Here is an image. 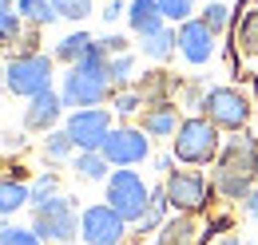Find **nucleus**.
Returning <instances> with one entry per match:
<instances>
[{
    "label": "nucleus",
    "mask_w": 258,
    "mask_h": 245,
    "mask_svg": "<svg viewBox=\"0 0 258 245\" xmlns=\"http://www.w3.org/2000/svg\"><path fill=\"white\" fill-rule=\"evenodd\" d=\"M127 28L135 36H143V40H151V36H159L167 28V16L159 12L155 0H131L127 4Z\"/></svg>",
    "instance_id": "obj_16"
},
{
    "label": "nucleus",
    "mask_w": 258,
    "mask_h": 245,
    "mask_svg": "<svg viewBox=\"0 0 258 245\" xmlns=\"http://www.w3.org/2000/svg\"><path fill=\"white\" fill-rule=\"evenodd\" d=\"M72 151H76V143L68 139V131H64V127H60V131H52V135L44 139V154H48L52 162H60V158H68Z\"/></svg>",
    "instance_id": "obj_30"
},
{
    "label": "nucleus",
    "mask_w": 258,
    "mask_h": 245,
    "mask_svg": "<svg viewBox=\"0 0 258 245\" xmlns=\"http://www.w3.org/2000/svg\"><path fill=\"white\" fill-rule=\"evenodd\" d=\"M175 52H179V32H171V28H163L159 36L143 40V56H147V60H155V63H167Z\"/></svg>",
    "instance_id": "obj_23"
},
{
    "label": "nucleus",
    "mask_w": 258,
    "mask_h": 245,
    "mask_svg": "<svg viewBox=\"0 0 258 245\" xmlns=\"http://www.w3.org/2000/svg\"><path fill=\"white\" fill-rule=\"evenodd\" d=\"M230 56H238L242 63H258V4H250L234 28H230Z\"/></svg>",
    "instance_id": "obj_14"
},
{
    "label": "nucleus",
    "mask_w": 258,
    "mask_h": 245,
    "mask_svg": "<svg viewBox=\"0 0 258 245\" xmlns=\"http://www.w3.org/2000/svg\"><path fill=\"white\" fill-rule=\"evenodd\" d=\"M111 107H115V115H119V119H131V115H139V111L147 107V99H143L139 87H123V91L111 95Z\"/></svg>",
    "instance_id": "obj_25"
},
{
    "label": "nucleus",
    "mask_w": 258,
    "mask_h": 245,
    "mask_svg": "<svg viewBox=\"0 0 258 245\" xmlns=\"http://www.w3.org/2000/svg\"><path fill=\"white\" fill-rule=\"evenodd\" d=\"M159 4V12L167 16V20H175V24H187V20H195V0H155Z\"/></svg>",
    "instance_id": "obj_31"
},
{
    "label": "nucleus",
    "mask_w": 258,
    "mask_h": 245,
    "mask_svg": "<svg viewBox=\"0 0 258 245\" xmlns=\"http://www.w3.org/2000/svg\"><path fill=\"white\" fill-rule=\"evenodd\" d=\"M107 63H111V56L99 48V40H96V44H92V52H88L84 60L76 63V67H68L64 87H60L64 107H72V111H88V107H99L103 99H111V95H115L111 75H107Z\"/></svg>",
    "instance_id": "obj_2"
},
{
    "label": "nucleus",
    "mask_w": 258,
    "mask_h": 245,
    "mask_svg": "<svg viewBox=\"0 0 258 245\" xmlns=\"http://www.w3.org/2000/svg\"><path fill=\"white\" fill-rule=\"evenodd\" d=\"M131 71H135V56H115V60L107 63V75H111V87L115 91H123V87H135L131 83Z\"/></svg>",
    "instance_id": "obj_28"
},
{
    "label": "nucleus",
    "mask_w": 258,
    "mask_h": 245,
    "mask_svg": "<svg viewBox=\"0 0 258 245\" xmlns=\"http://www.w3.org/2000/svg\"><path fill=\"white\" fill-rule=\"evenodd\" d=\"M199 20H203L207 28L215 32V36H219V32H226V28H234V20H230V8H226V4H219V0H207V8L199 12Z\"/></svg>",
    "instance_id": "obj_26"
},
{
    "label": "nucleus",
    "mask_w": 258,
    "mask_h": 245,
    "mask_svg": "<svg viewBox=\"0 0 258 245\" xmlns=\"http://www.w3.org/2000/svg\"><path fill=\"white\" fill-rule=\"evenodd\" d=\"M155 170H159L163 178H167V174L175 170V154H159V162H155Z\"/></svg>",
    "instance_id": "obj_34"
},
{
    "label": "nucleus",
    "mask_w": 258,
    "mask_h": 245,
    "mask_svg": "<svg viewBox=\"0 0 258 245\" xmlns=\"http://www.w3.org/2000/svg\"><path fill=\"white\" fill-rule=\"evenodd\" d=\"M219 245H246V241H242L238 233H226V237H223V241H219Z\"/></svg>",
    "instance_id": "obj_35"
},
{
    "label": "nucleus",
    "mask_w": 258,
    "mask_h": 245,
    "mask_svg": "<svg viewBox=\"0 0 258 245\" xmlns=\"http://www.w3.org/2000/svg\"><path fill=\"white\" fill-rule=\"evenodd\" d=\"M203 115L215 122L219 131H246L250 122V99L238 91V87H211L207 103H203Z\"/></svg>",
    "instance_id": "obj_8"
},
{
    "label": "nucleus",
    "mask_w": 258,
    "mask_h": 245,
    "mask_svg": "<svg viewBox=\"0 0 258 245\" xmlns=\"http://www.w3.org/2000/svg\"><path fill=\"white\" fill-rule=\"evenodd\" d=\"M179 103L175 99H159V103H147L143 111H139V131L147 135V139H175V131H179Z\"/></svg>",
    "instance_id": "obj_13"
},
{
    "label": "nucleus",
    "mask_w": 258,
    "mask_h": 245,
    "mask_svg": "<svg viewBox=\"0 0 258 245\" xmlns=\"http://www.w3.org/2000/svg\"><path fill=\"white\" fill-rule=\"evenodd\" d=\"M242 214H246V217H258V186L242 198Z\"/></svg>",
    "instance_id": "obj_33"
},
{
    "label": "nucleus",
    "mask_w": 258,
    "mask_h": 245,
    "mask_svg": "<svg viewBox=\"0 0 258 245\" xmlns=\"http://www.w3.org/2000/svg\"><path fill=\"white\" fill-rule=\"evenodd\" d=\"M0 245H44L32 233V225H16V221H0Z\"/></svg>",
    "instance_id": "obj_27"
},
{
    "label": "nucleus",
    "mask_w": 258,
    "mask_h": 245,
    "mask_svg": "<svg viewBox=\"0 0 258 245\" xmlns=\"http://www.w3.org/2000/svg\"><path fill=\"white\" fill-rule=\"evenodd\" d=\"M167 210H171V202H167V190H163V186H155V190H151V206H147L143 221L135 225V233H159L163 225H167Z\"/></svg>",
    "instance_id": "obj_21"
},
{
    "label": "nucleus",
    "mask_w": 258,
    "mask_h": 245,
    "mask_svg": "<svg viewBox=\"0 0 258 245\" xmlns=\"http://www.w3.org/2000/svg\"><path fill=\"white\" fill-rule=\"evenodd\" d=\"M99 16H103V20H107V24H115V20H119V16H127V8H123V4H119V0H107V4H103V12H99Z\"/></svg>",
    "instance_id": "obj_32"
},
{
    "label": "nucleus",
    "mask_w": 258,
    "mask_h": 245,
    "mask_svg": "<svg viewBox=\"0 0 258 245\" xmlns=\"http://www.w3.org/2000/svg\"><path fill=\"white\" fill-rule=\"evenodd\" d=\"M254 166H258V143L250 131H238L234 139L223 143V154L215 162V174L211 186L215 194L226 202H242L250 190H254Z\"/></svg>",
    "instance_id": "obj_1"
},
{
    "label": "nucleus",
    "mask_w": 258,
    "mask_h": 245,
    "mask_svg": "<svg viewBox=\"0 0 258 245\" xmlns=\"http://www.w3.org/2000/svg\"><path fill=\"white\" fill-rule=\"evenodd\" d=\"M199 241H203V233H199V225H195L191 214L167 217V225L155 233V245H199Z\"/></svg>",
    "instance_id": "obj_17"
},
{
    "label": "nucleus",
    "mask_w": 258,
    "mask_h": 245,
    "mask_svg": "<svg viewBox=\"0 0 258 245\" xmlns=\"http://www.w3.org/2000/svg\"><path fill=\"white\" fill-rule=\"evenodd\" d=\"M16 12H20V20H24V24H32V28H44V24H52V20H56L52 0H16Z\"/></svg>",
    "instance_id": "obj_24"
},
{
    "label": "nucleus",
    "mask_w": 258,
    "mask_h": 245,
    "mask_svg": "<svg viewBox=\"0 0 258 245\" xmlns=\"http://www.w3.org/2000/svg\"><path fill=\"white\" fill-rule=\"evenodd\" d=\"M254 186H258V166H254Z\"/></svg>",
    "instance_id": "obj_37"
},
{
    "label": "nucleus",
    "mask_w": 258,
    "mask_h": 245,
    "mask_svg": "<svg viewBox=\"0 0 258 245\" xmlns=\"http://www.w3.org/2000/svg\"><path fill=\"white\" fill-rule=\"evenodd\" d=\"M4 87L20 99H36V95L52 91V56H44V52L12 56L4 63Z\"/></svg>",
    "instance_id": "obj_6"
},
{
    "label": "nucleus",
    "mask_w": 258,
    "mask_h": 245,
    "mask_svg": "<svg viewBox=\"0 0 258 245\" xmlns=\"http://www.w3.org/2000/svg\"><path fill=\"white\" fill-rule=\"evenodd\" d=\"M76 178H84V182H107L111 178V162L103 158V151L76 154Z\"/></svg>",
    "instance_id": "obj_20"
},
{
    "label": "nucleus",
    "mask_w": 258,
    "mask_h": 245,
    "mask_svg": "<svg viewBox=\"0 0 258 245\" xmlns=\"http://www.w3.org/2000/svg\"><path fill=\"white\" fill-rule=\"evenodd\" d=\"M32 233L44 245H72V237L80 233V214H76L72 198L56 194L40 210H32Z\"/></svg>",
    "instance_id": "obj_5"
},
{
    "label": "nucleus",
    "mask_w": 258,
    "mask_h": 245,
    "mask_svg": "<svg viewBox=\"0 0 258 245\" xmlns=\"http://www.w3.org/2000/svg\"><path fill=\"white\" fill-rule=\"evenodd\" d=\"M163 190H167V202H171L175 214H191V217L203 214L211 206V194H215V186L199 170H171L163 178Z\"/></svg>",
    "instance_id": "obj_7"
},
{
    "label": "nucleus",
    "mask_w": 258,
    "mask_h": 245,
    "mask_svg": "<svg viewBox=\"0 0 258 245\" xmlns=\"http://www.w3.org/2000/svg\"><path fill=\"white\" fill-rule=\"evenodd\" d=\"M64 131L76 143V151L84 154V151H103V143H107V135L115 127H111V111L107 107H88V111H72L64 119Z\"/></svg>",
    "instance_id": "obj_9"
},
{
    "label": "nucleus",
    "mask_w": 258,
    "mask_h": 245,
    "mask_svg": "<svg viewBox=\"0 0 258 245\" xmlns=\"http://www.w3.org/2000/svg\"><path fill=\"white\" fill-rule=\"evenodd\" d=\"M60 115H64L60 91H44V95H36V99H28V107H24V127H28V131L52 135L56 122H60Z\"/></svg>",
    "instance_id": "obj_15"
},
{
    "label": "nucleus",
    "mask_w": 258,
    "mask_h": 245,
    "mask_svg": "<svg viewBox=\"0 0 258 245\" xmlns=\"http://www.w3.org/2000/svg\"><path fill=\"white\" fill-rule=\"evenodd\" d=\"M0 91H8V87H4V63H0Z\"/></svg>",
    "instance_id": "obj_36"
},
{
    "label": "nucleus",
    "mask_w": 258,
    "mask_h": 245,
    "mask_svg": "<svg viewBox=\"0 0 258 245\" xmlns=\"http://www.w3.org/2000/svg\"><path fill=\"white\" fill-rule=\"evenodd\" d=\"M179 56L191 63V67H203V63H211V56H215V32L207 28L199 16L187 20V24H179Z\"/></svg>",
    "instance_id": "obj_12"
},
{
    "label": "nucleus",
    "mask_w": 258,
    "mask_h": 245,
    "mask_svg": "<svg viewBox=\"0 0 258 245\" xmlns=\"http://www.w3.org/2000/svg\"><path fill=\"white\" fill-rule=\"evenodd\" d=\"M103 158L111 166H119V170H131V166L151 158V139L139 127H115L107 135V143H103Z\"/></svg>",
    "instance_id": "obj_11"
},
{
    "label": "nucleus",
    "mask_w": 258,
    "mask_h": 245,
    "mask_svg": "<svg viewBox=\"0 0 258 245\" xmlns=\"http://www.w3.org/2000/svg\"><path fill=\"white\" fill-rule=\"evenodd\" d=\"M28 32H24V20H20V12H16V0H0V48H12L16 52V44L24 40ZM24 48V44H20Z\"/></svg>",
    "instance_id": "obj_19"
},
{
    "label": "nucleus",
    "mask_w": 258,
    "mask_h": 245,
    "mask_svg": "<svg viewBox=\"0 0 258 245\" xmlns=\"http://www.w3.org/2000/svg\"><path fill=\"white\" fill-rule=\"evenodd\" d=\"M151 190L155 186L143 182L139 170H111V178L103 182V202L123 217L127 225H139L147 206H151Z\"/></svg>",
    "instance_id": "obj_4"
},
{
    "label": "nucleus",
    "mask_w": 258,
    "mask_h": 245,
    "mask_svg": "<svg viewBox=\"0 0 258 245\" xmlns=\"http://www.w3.org/2000/svg\"><path fill=\"white\" fill-rule=\"evenodd\" d=\"M92 44H96V36H88V32L80 28V32H72V36H64V40L56 44V52H52V56L76 67V63H80L84 56H88V52H92Z\"/></svg>",
    "instance_id": "obj_22"
},
{
    "label": "nucleus",
    "mask_w": 258,
    "mask_h": 245,
    "mask_svg": "<svg viewBox=\"0 0 258 245\" xmlns=\"http://www.w3.org/2000/svg\"><path fill=\"white\" fill-rule=\"evenodd\" d=\"M32 202V186L24 182V178H0V217H12L20 214L24 206Z\"/></svg>",
    "instance_id": "obj_18"
},
{
    "label": "nucleus",
    "mask_w": 258,
    "mask_h": 245,
    "mask_svg": "<svg viewBox=\"0 0 258 245\" xmlns=\"http://www.w3.org/2000/svg\"><path fill=\"white\" fill-rule=\"evenodd\" d=\"M52 8H56V16H64V20H88L92 16V8H96V0H52Z\"/></svg>",
    "instance_id": "obj_29"
},
{
    "label": "nucleus",
    "mask_w": 258,
    "mask_h": 245,
    "mask_svg": "<svg viewBox=\"0 0 258 245\" xmlns=\"http://www.w3.org/2000/svg\"><path fill=\"white\" fill-rule=\"evenodd\" d=\"M80 237H84V245H123L127 241V221L107 202H96L80 214Z\"/></svg>",
    "instance_id": "obj_10"
},
{
    "label": "nucleus",
    "mask_w": 258,
    "mask_h": 245,
    "mask_svg": "<svg viewBox=\"0 0 258 245\" xmlns=\"http://www.w3.org/2000/svg\"><path fill=\"white\" fill-rule=\"evenodd\" d=\"M223 143H226L223 131L207 119V115H187V119L179 122L175 139H171L175 158H179V162H187V166H207V162H219Z\"/></svg>",
    "instance_id": "obj_3"
}]
</instances>
